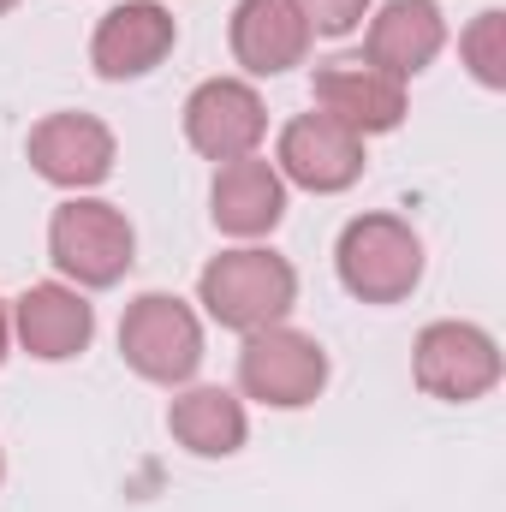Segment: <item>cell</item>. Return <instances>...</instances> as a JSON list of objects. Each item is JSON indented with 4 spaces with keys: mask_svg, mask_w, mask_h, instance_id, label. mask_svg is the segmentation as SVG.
Instances as JSON below:
<instances>
[{
    "mask_svg": "<svg viewBox=\"0 0 506 512\" xmlns=\"http://www.w3.org/2000/svg\"><path fill=\"white\" fill-rule=\"evenodd\" d=\"M310 18L298 0H239L233 6V60L251 78H280L310 54Z\"/></svg>",
    "mask_w": 506,
    "mask_h": 512,
    "instance_id": "cell-13",
    "label": "cell"
},
{
    "mask_svg": "<svg viewBox=\"0 0 506 512\" xmlns=\"http://www.w3.org/2000/svg\"><path fill=\"white\" fill-rule=\"evenodd\" d=\"M179 42V24L161 0H126L114 12H102L96 36H90V66L96 78L108 84H126V78H149Z\"/></svg>",
    "mask_w": 506,
    "mask_h": 512,
    "instance_id": "cell-11",
    "label": "cell"
},
{
    "mask_svg": "<svg viewBox=\"0 0 506 512\" xmlns=\"http://www.w3.org/2000/svg\"><path fill=\"white\" fill-rule=\"evenodd\" d=\"M24 155H30V167L48 185H60V191H96L114 173L120 143H114V131L102 126L96 114H48V120L30 126Z\"/></svg>",
    "mask_w": 506,
    "mask_h": 512,
    "instance_id": "cell-9",
    "label": "cell"
},
{
    "mask_svg": "<svg viewBox=\"0 0 506 512\" xmlns=\"http://www.w3.org/2000/svg\"><path fill=\"white\" fill-rule=\"evenodd\" d=\"M441 48H447V18L435 0H387L370 18V36H364V60L399 84L417 78L423 66H435Z\"/></svg>",
    "mask_w": 506,
    "mask_h": 512,
    "instance_id": "cell-15",
    "label": "cell"
},
{
    "mask_svg": "<svg viewBox=\"0 0 506 512\" xmlns=\"http://www.w3.org/2000/svg\"><path fill=\"white\" fill-rule=\"evenodd\" d=\"M262 131H268V108H262L256 84H245V78H203L185 96V143L215 167L256 155Z\"/></svg>",
    "mask_w": 506,
    "mask_h": 512,
    "instance_id": "cell-8",
    "label": "cell"
},
{
    "mask_svg": "<svg viewBox=\"0 0 506 512\" xmlns=\"http://www.w3.org/2000/svg\"><path fill=\"white\" fill-rule=\"evenodd\" d=\"M48 256L78 292H102V286H120L126 268L137 262V233L120 203L66 197L48 221Z\"/></svg>",
    "mask_w": 506,
    "mask_h": 512,
    "instance_id": "cell-2",
    "label": "cell"
},
{
    "mask_svg": "<svg viewBox=\"0 0 506 512\" xmlns=\"http://www.w3.org/2000/svg\"><path fill=\"white\" fill-rule=\"evenodd\" d=\"M6 352H12V310L0 304V364H6Z\"/></svg>",
    "mask_w": 506,
    "mask_h": 512,
    "instance_id": "cell-19",
    "label": "cell"
},
{
    "mask_svg": "<svg viewBox=\"0 0 506 512\" xmlns=\"http://www.w3.org/2000/svg\"><path fill=\"white\" fill-rule=\"evenodd\" d=\"M167 429L197 459H233L251 435V417H245V399L227 387H185L167 405Z\"/></svg>",
    "mask_w": 506,
    "mask_h": 512,
    "instance_id": "cell-16",
    "label": "cell"
},
{
    "mask_svg": "<svg viewBox=\"0 0 506 512\" xmlns=\"http://www.w3.org/2000/svg\"><path fill=\"white\" fill-rule=\"evenodd\" d=\"M12 334L30 358L42 364H66L90 346L96 334V310L78 286H60V280H36L12 298Z\"/></svg>",
    "mask_w": 506,
    "mask_h": 512,
    "instance_id": "cell-12",
    "label": "cell"
},
{
    "mask_svg": "<svg viewBox=\"0 0 506 512\" xmlns=\"http://www.w3.org/2000/svg\"><path fill=\"white\" fill-rule=\"evenodd\" d=\"M239 387H245V399H256V405L304 411L328 387V352L304 328H286V322L256 328V334H245V346H239Z\"/></svg>",
    "mask_w": 506,
    "mask_h": 512,
    "instance_id": "cell-5",
    "label": "cell"
},
{
    "mask_svg": "<svg viewBox=\"0 0 506 512\" xmlns=\"http://www.w3.org/2000/svg\"><path fill=\"white\" fill-rule=\"evenodd\" d=\"M304 18H310V36H352L376 0H298Z\"/></svg>",
    "mask_w": 506,
    "mask_h": 512,
    "instance_id": "cell-18",
    "label": "cell"
},
{
    "mask_svg": "<svg viewBox=\"0 0 506 512\" xmlns=\"http://www.w3.org/2000/svg\"><path fill=\"white\" fill-rule=\"evenodd\" d=\"M274 173H280L286 185L316 191V197L352 191V185L364 179V137L310 108V114L286 120L280 143H274Z\"/></svg>",
    "mask_w": 506,
    "mask_h": 512,
    "instance_id": "cell-7",
    "label": "cell"
},
{
    "mask_svg": "<svg viewBox=\"0 0 506 512\" xmlns=\"http://www.w3.org/2000/svg\"><path fill=\"white\" fill-rule=\"evenodd\" d=\"M197 304L209 310V322H221L233 334H256V328H274L292 316L298 274L286 256L262 251V245H239V251H221L197 274Z\"/></svg>",
    "mask_w": 506,
    "mask_h": 512,
    "instance_id": "cell-1",
    "label": "cell"
},
{
    "mask_svg": "<svg viewBox=\"0 0 506 512\" xmlns=\"http://www.w3.org/2000/svg\"><path fill=\"white\" fill-rule=\"evenodd\" d=\"M316 114L340 120L358 137H381L405 120V84L370 66L364 54H334L316 66Z\"/></svg>",
    "mask_w": 506,
    "mask_h": 512,
    "instance_id": "cell-10",
    "label": "cell"
},
{
    "mask_svg": "<svg viewBox=\"0 0 506 512\" xmlns=\"http://www.w3.org/2000/svg\"><path fill=\"white\" fill-rule=\"evenodd\" d=\"M120 358L143 382L155 387H185L203 370V322L185 298L173 292H143L126 304L120 322Z\"/></svg>",
    "mask_w": 506,
    "mask_h": 512,
    "instance_id": "cell-4",
    "label": "cell"
},
{
    "mask_svg": "<svg viewBox=\"0 0 506 512\" xmlns=\"http://www.w3.org/2000/svg\"><path fill=\"white\" fill-rule=\"evenodd\" d=\"M12 6H18V0H0V12H12Z\"/></svg>",
    "mask_w": 506,
    "mask_h": 512,
    "instance_id": "cell-20",
    "label": "cell"
},
{
    "mask_svg": "<svg viewBox=\"0 0 506 512\" xmlns=\"http://www.w3.org/2000/svg\"><path fill=\"white\" fill-rule=\"evenodd\" d=\"M459 54L483 90H506V12H495V6L477 12L471 30L459 36Z\"/></svg>",
    "mask_w": 506,
    "mask_h": 512,
    "instance_id": "cell-17",
    "label": "cell"
},
{
    "mask_svg": "<svg viewBox=\"0 0 506 512\" xmlns=\"http://www.w3.org/2000/svg\"><path fill=\"white\" fill-rule=\"evenodd\" d=\"M209 215H215V227L227 239H262V233H274L286 221V179L262 155L221 161L215 191H209Z\"/></svg>",
    "mask_w": 506,
    "mask_h": 512,
    "instance_id": "cell-14",
    "label": "cell"
},
{
    "mask_svg": "<svg viewBox=\"0 0 506 512\" xmlns=\"http://www.w3.org/2000/svg\"><path fill=\"white\" fill-rule=\"evenodd\" d=\"M0 477H6V459H0Z\"/></svg>",
    "mask_w": 506,
    "mask_h": 512,
    "instance_id": "cell-21",
    "label": "cell"
},
{
    "mask_svg": "<svg viewBox=\"0 0 506 512\" xmlns=\"http://www.w3.org/2000/svg\"><path fill=\"white\" fill-rule=\"evenodd\" d=\"M334 268L358 304H399L423 280V239L399 215H358L334 245Z\"/></svg>",
    "mask_w": 506,
    "mask_h": 512,
    "instance_id": "cell-3",
    "label": "cell"
},
{
    "mask_svg": "<svg viewBox=\"0 0 506 512\" xmlns=\"http://www.w3.org/2000/svg\"><path fill=\"white\" fill-rule=\"evenodd\" d=\"M411 376L429 399L471 405L501 382V346L477 322H429L411 346Z\"/></svg>",
    "mask_w": 506,
    "mask_h": 512,
    "instance_id": "cell-6",
    "label": "cell"
}]
</instances>
